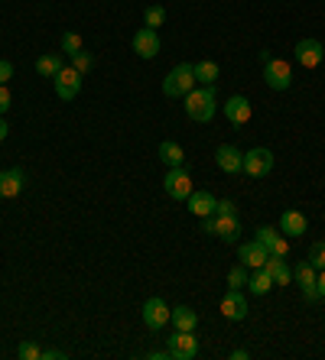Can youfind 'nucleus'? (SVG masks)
<instances>
[{"instance_id": "nucleus-1", "label": "nucleus", "mask_w": 325, "mask_h": 360, "mask_svg": "<svg viewBox=\"0 0 325 360\" xmlns=\"http://www.w3.org/2000/svg\"><path fill=\"white\" fill-rule=\"evenodd\" d=\"M261 62H263V81H267V88H274V91H287V88L293 85V65L289 62L270 55L267 49L261 52Z\"/></svg>"}, {"instance_id": "nucleus-2", "label": "nucleus", "mask_w": 325, "mask_h": 360, "mask_svg": "<svg viewBox=\"0 0 325 360\" xmlns=\"http://www.w3.org/2000/svg\"><path fill=\"white\" fill-rule=\"evenodd\" d=\"M186 114L192 120H199V124H208L215 117V85H205V88H192L186 94Z\"/></svg>"}, {"instance_id": "nucleus-3", "label": "nucleus", "mask_w": 325, "mask_h": 360, "mask_svg": "<svg viewBox=\"0 0 325 360\" xmlns=\"http://www.w3.org/2000/svg\"><path fill=\"white\" fill-rule=\"evenodd\" d=\"M195 85V72H192V65H176L173 72L162 78V94L166 98H186L189 91Z\"/></svg>"}, {"instance_id": "nucleus-4", "label": "nucleus", "mask_w": 325, "mask_h": 360, "mask_svg": "<svg viewBox=\"0 0 325 360\" xmlns=\"http://www.w3.org/2000/svg\"><path fill=\"white\" fill-rule=\"evenodd\" d=\"M166 350L173 360H192L199 357V341L192 331H176V335L166 337Z\"/></svg>"}, {"instance_id": "nucleus-5", "label": "nucleus", "mask_w": 325, "mask_h": 360, "mask_svg": "<svg viewBox=\"0 0 325 360\" xmlns=\"http://www.w3.org/2000/svg\"><path fill=\"white\" fill-rule=\"evenodd\" d=\"M162 188H166V195L176 201H189V195H192V179H189V172L182 169V166H176V169H169L166 172V179H162Z\"/></svg>"}, {"instance_id": "nucleus-6", "label": "nucleus", "mask_w": 325, "mask_h": 360, "mask_svg": "<svg viewBox=\"0 0 325 360\" xmlns=\"http://www.w3.org/2000/svg\"><path fill=\"white\" fill-rule=\"evenodd\" d=\"M274 169V153L270 149H248L244 153V175H250V179H263V175Z\"/></svg>"}, {"instance_id": "nucleus-7", "label": "nucleus", "mask_w": 325, "mask_h": 360, "mask_svg": "<svg viewBox=\"0 0 325 360\" xmlns=\"http://www.w3.org/2000/svg\"><path fill=\"white\" fill-rule=\"evenodd\" d=\"M169 315H173V309H169L162 298H147V302H143V324H147L150 331H162V328L169 324Z\"/></svg>"}, {"instance_id": "nucleus-8", "label": "nucleus", "mask_w": 325, "mask_h": 360, "mask_svg": "<svg viewBox=\"0 0 325 360\" xmlns=\"http://www.w3.org/2000/svg\"><path fill=\"white\" fill-rule=\"evenodd\" d=\"M52 81H56V94H59L62 101H75L78 91H82V72H75L72 65H65Z\"/></svg>"}, {"instance_id": "nucleus-9", "label": "nucleus", "mask_w": 325, "mask_h": 360, "mask_svg": "<svg viewBox=\"0 0 325 360\" xmlns=\"http://www.w3.org/2000/svg\"><path fill=\"white\" fill-rule=\"evenodd\" d=\"M293 55H296V62H300L302 68H319L325 59V49L319 39H302V42H296Z\"/></svg>"}, {"instance_id": "nucleus-10", "label": "nucleus", "mask_w": 325, "mask_h": 360, "mask_svg": "<svg viewBox=\"0 0 325 360\" xmlns=\"http://www.w3.org/2000/svg\"><path fill=\"white\" fill-rule=\"evenodd\" d=\"M215 162H218V169L228 175L244 172V153H241L238 146H218L215 149Z\"/></svg>"}, {"instance_id": "nucleus-11", "label": "nucleus", "mask_w": 325, "mask_h": 360, "mask_svg": "<svg viewBox=\"0 0 325 360\" xmlns=\"http://www.w3.org/2000/svg\"><path fill=\"white\" fill-rule=\"evenodd\" d=\"M293 276H296V283L302 286V296H306V302H315L319 298V289H315V266L309 260H302L293 266Z\"/></svg>"}, {"instance_id": "nucleus-12", "label": "nucleus", "mask_w": 325, "mask_h": 360, "mask_svg": "<svg viewBox=\"0 0 325 360\" xmlns=\"http://www.w3.org/2000/svg\"><path fill=\"white\" fill-rule=\"evenodd\" d=\"M221 315L231 322H244L248 318V298L241 296V289H228L221 298Z\"/></svg>"}, {"instance_id": "nucleus-13", "label": "nucleus", "mask_w": 325, "mask_h": 360, "mask_svg": "<svg viewBox=\"0 0 325 360\" xmlns=\"http://www.w3.org/2000/svg\"><path fill=\"white\" fill-rule=\"evenodd\" d=\"M130 46H134V52H137L140 59H153L160 52V33L150 29V26H143V29H137V36H134Z\"/></svg>"}, {"instance_id": "nucleus-14", "label": "nucleus", "mask_w": 325, "mask_h": 360, "mask_svg": "<svg viewBox=\"0 0 325 360\" xmlns=\"http://www.w3.org/2000/svg\"><path fill=\"white\" fill-rule=\"evenodd\" d=\"M306 227H309V221H306L302 211H293V208H289V211L280 214V234L283 237H293V240H296V237L306 234Z\"/></svg>"}, {"instance_id": "nucleus-15", "label": "nucleus", "mask_w": 325, "mask_h": 360, "mask_svg": "<svg viewBox=\"0 0 325 360\" xmlns=\"http://www.w3.org/2000/svg\"><path fill=\"white\" fill-rule=\"evenodd\" d=\"M26 185V175L23 169H7L0 172V198H16Z\"/></svg>"}, {"instance_id": "nucleus-16", "label": "nucleus", "mask_w": 325, "mask_h": 360, "mask_svg": "<svg viewBox=\"0 0 325 360\" xmlns=\"http://www.w3.org/2000/svg\"><path fill=\"white\" fill-rule=\"evenodd\" d=\"M267 247H261L257 240H248V244H241V253H238V260L248 266V270H261L263 263H267Z\"/></svg>"}, {"instance_id": "nucleus-17", "label": "nucleus", "mask_w": 325, "mask_h": 360, "mask_svg": "<svg viewBox=\"0 0 325 360\" xmlns=\"http://www.w3.org/2000/svg\"><path fill=\"white\" fill-rule=\"evenodd\" d=\"M263 270L274 276V286H289L293 283V270L287 266V257H267V263H263Z\"/></svg>"}, {"instance_id": "nucleus-18", "label": "nucleus", "mask_w": 325, "mask_h": 360, "mask_svg": "<svg viewBox=\"0 0 325 360\" xmlns=\"http://www.w3.org/2000/svg\"><path fill=\"white\" fill-rule=\"evenodd\" d=\"M225 117L231 120L234 127H244L250 120V101L241 98V94H234V98L225 104Z\"/></svg>"}, {"instance_id": "nucleus-19", "label": "nucleus", "mask_w": 325, "mask_h": 360, "mask_svg": "<svg viewBox=\"0 0 325 360\" xmlns=\"http://www.w3.org/2000/svg\"><path fill=\"white\" fill-rule=\"evenodd\" d=\"M189 211L195 214V218L215 214V195L212 192H192V195H189Z\"/></svg>"}, {"instance_id": "nucleus-20", "label": "nucleus", "mask_w": 325, "mask_h": 360, "mask_svg": "<svg viewBox=\"0 0 325 360\" xmlns=\"http://www.w3.org/2000/svg\"><path fill=\"white\" fill-rule=\"evenodd\" d=\"M62 68H65L62 52H46V55H39V62H36V72L43 75V78H56Z\"/></svg>"}, {"instance_id": "nucleus-21", "label": "nucleus", "mask_w": 325, "mask_h": 360, "mask_svg": "<svg viewBox=\"0 0 325 360\" xmlns=\"http://www.w3.org/2000/svg\"><path fill=\"white\" fill-rule=\"evenodd\" d=\"M169 322L176 324V331H195V324H199V315H195V309H189V305H179V309H173Z\"/></svg>"}, {"instance_id": "nucleus-22", "label": "nucleus", "mask_w": 325, "mask_h": 360, "mask_svg": "<svg viewBox=\"0 0 325 360\" xmlns=\"http://www.w3.org/2000/svg\"><path fill=\"white\" fill-rule=\"evenodd\" d=\"M218 218V214H215ZM218 237L225 240V244H234L241 237V218L238 214H228V218H218Z\"/></svg>"}, {"instance_id": "nucleus-23", "label": "nucleus", "mask_w": 325, "mask_h": 360, "mask_svg": "<svg viewBox=\"0 0 325 360\" xmlns=\"http://www.w3.org/2000/svg\"><path fill=\"white\" fill-rule=\"evenodd\" d=\"M160 159L169 166V169H176V166H182L186 162V153H182V146L179 143H173V140H162L160 143Z\"/></svg>"}, {"instance_id": "nucleus-24", "label": "nucleus", "mask_w": 325, "mask_h": 360, "mask_svg": "<svg viewBox=\"0 0 325 360\" xmlns=\"http://www.w3.org/2000/svg\"><path fill=\"white\" fill-rule=\"evenodd\" d=\"M248 286H250V292H254V296H267V292H270V289H274V276L267 273V270H257V273L250 276L248 279Z\"/></svg>"}, {"instance_id": "nucleus-25", "label": "nucleus", "mask_w": 325, "mask_h": 360, "mask_svg": "<svg viewBox=\"0 0 325 360\" xmlns=\"http://www.w3.org/2000/svg\"><path fill=\"white\" fill-rule=\"evenodd\" d=\"M192 72H195V81H202V85H215L218 81V65L215 62H195Z\"/></svg>"}, {"instance_id": "nucleus-26", "label": "nucleus", "mask_w": 325, "mask_h": 360, "mask_svg": "<svg viewBox=\"0 0 325 360\" xmlns=\"http://www.w3.org/2000/svg\"><path fill=\"white\" fill-rule=\"evenodd\" d=\"M72 68H75V72H82V75H88L91 72V68H95V55H91V52H75V55H72Z\"/></svg>"}, {"instance_id": "nucleus-27", "label": "nucleus", "mask_w": 325, "mask_h": 360, "mask_svg": "<svg viewBox=\"0 0 325 360\" xmlns=\"http://www.w3.org/2000/svg\"><path fill=\"white\" fill-rule=\"evenodd\" d=\"M248 279H250L248 266H244V263H238V266L228 273V286H231V289H241V286H248Z\"/></svg>"}, {"instance_id": "nucleus-28", "label": "nucleus", "mask_w": 325, "mask_h": 360, "mask_svg": "<svg viewBox=\"0 0 325 360\" xmlns=\"http://www.w3.org/2000/svg\"><path fill=\"white\" fill-rule=\"evenodd\" d=\"M276 237H280V227H270V224H267V227H257V237H254V240H257L261 247H267V253H270V244H274Z\"/></svg>"}, {"instance_id": "nucleus-29", "label": "nucleus", "mask_w": 325, "mask_h": 360, "mask_svg": "<svg viewBox=\"0 0 325 360\" xmlns=\"http://www.w3.org/2000/svg\"><path fill=\"white\" fill-rule=\"evenodd\" d=\"M85 49V42H82V36L78 33H62V52L65 55H75V52Z\"/></svg>"}, {"instance_id": "nucleus-30", "label": "nucleus", "mask_w": 325, "mask_h": 360, "mask_svg": "<svg viewBox=\"0 0 325 360\" xmlns=\"http://www.w3.org/2000/svg\"><path fill=\"white\" fill-rule=\"evenodd\" d=\"M309 263L315 266V273L325 270V240H315L313 247H309Z\"/></svg>"}, {"instance_id": "nucleus-31", "label": "nucleus", "mask_w": 325, "mask_h": 360, "mask_svg": "<svg viewBox=\"0 0 325 360\" xmlns=\"http://www.w3.org/2000/svg\"><path fill=\"white\" fill-rule=\"evenodd\" d=\"M143 20H147V26H150V29H156V26L166 23V10H162V7H147Z\"/></svg>"}, {"instance_id": "nucleus-32", "label": "nucleus", "mask_w": 325, "mask_h": 360, "mask_svg": "<svg viewBox=\"0 0 325 360\" xmlns=\"http://www.w3.org/2000/svg\"><path fill=\"white\" fill-rule=\"evenodd\" d=\"M16 357H20V360H39V357H43V350H39L33 341H26V344L16 348Z\"/></svg>"}, {"instance_id": "nucleus-33", "label": "nucleus", "mask_w": 325, "mask_h": 360, "mask_svg": "<svg viewBox=\"0 0 325 360\" xmlns=\"http://www.w3.org/2000/svg\"><path fill=\"white\" fill-rule=\"evenodd\" d=\"M215 214H218V218H228V214H238V205H234V201H228V198L215 201Z\"/></svg>"}, {"instance_id": "nucleus-34", "label": "nucleus", "mask_w": 325, "mask_h": 360, "mask_svg": "<svg viewBox=\"0 0 325 360\" xmlns=\"http://www.w3.org/2000/svg\"><path fill=\"white\" fill-rule=\"evenodd\" d=\"M270 253H274V257H287L289 253V237H276L274 244H270Z\"/></svg>"}, {"instance_id": "nucleus-35", "label": "nucleus", "mask_w": 325, "mask_h": 360, "mask_svg": "<svg viewBox=\"0 0 325 360\" xmlns=\"http://www.w3.org/2000/svg\"><path fill=\"white\" fill-rule=\"evenodd\" d=\"M10 104H13V101H10V88H7V85H0V114H7V111H10Z\"/></svg>"}, {"instance_id": "nucleus-36", "label": "nucleus", "mask_w": 325, "mask_h": 360, "mask_svg": "<svg viewBox=\"0 0 325 360\" xmlns=\"http://www.w3.org/2000/svg\"><path fill=\"white\" fill-rule=\"evenodd\" d=\"M202 231H205V234H218V218H215V214L202 218Z\"/></svg>"}, {"instance_id": "nucleus-37", "label": "nucleus", "mask_w": 325, "mask_h": 360, "mask_svg": "<svg viewBox=\"0 0 325 360\" xmlns=\"http://www.w3.org/2000/svg\"><path fill=\"white\" fill-rule=\"evenodd\" d=\"M10 78H13V65H10V62H3V59H0V85H7Z\"/></svg>"}, {"instance_id": "nucleus-38", "label": "nucleus", "mask_w": 325, "mask_h": 360, "mask_svg": "<svg viewBox=\"0 0 325 360\" xmlns=\"http://www.w3.org/2000/svg\"><path fill=\"white\" fill-rule=\"evenodd\" d=\"M62 357H65V350L49 348V350H43V357H39V360H62Z\"/></svg>"}, {"instance_id": "nucleus-39", "label": "nucleus", "mask_w": 325, "mask_h": 360, "mask_svg": "<svg viewBox=\"0 0 325 360\" xmlns=\"http://www.w3.org/2000/svg\"><path fill=\"white\" fill-rule=\"evenodd\" d=\"M315 289H319V298H325V270H319L315 276Z\"/></svg>"}, {"instance_id": "nucleus-40", "label": "nucleus", "mask_w": 325, "mask_h": 360, "mask_svg": "<svg viewBox=\"0 0 325 360\" xmlns=\"http://www.w3.org/2000/svg\"><path fill=\"white\" fill-rule=\"evenodd\" d=\"M147 357H150V360H166V357H169V350H150Z\"/></svg>"}, {"instance_id": "nucleus-41", "label": "nucleus", "mask_w": 325, "mask_h": 360, "mask_svg": "<svg viewBox=\"0 0 325 360\" xmlns=\"http://www.w3.org/2000/svg\"><path fill=\"white\" fill-rule=\"evenodd\" d=\"M231 357H234V360H248L250 354H248V350H231Z\"/></svg>"}, {"instance_id": "nucleus-42", "label": "nucleus", "mask_w": 325, "mask_h": 360, "mask_svg": "<svg viewBox=\"0 0 325 360\" xmlns=\"http://www.w3.org/2000/svg\"><path fill=\"white\" fill-rule=\"evenodd\" d=\"M7 130H10V127H7V120L0 117V140H7Z\"/></svg>"}]
</instances>
